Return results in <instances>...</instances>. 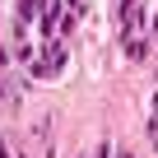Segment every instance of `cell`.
I'll return each mask as SVG.
<instances>
[{
	"label": "cell",
	"instance_id": "obj_1",
	"mask_svg": "<svg viewBox=\"0 0 158 158\" xmlns=\"http://www.w3.org/2000/svg\"><path fill=\"white\" fill-rule=\"evenodd\" d=\"M28 70H33L37 79H51V74H60V70H65V42H47V51H42V56L28 65Z\"/></svg>",
	"mask_w": 158,
	"mask_h": 158
},
{
	"label": "cell",
	"instance_id": "obj_2",
	"mask_svg": "<svg viewBox=\"0 0 158 158\" xmlns=\"http://www.w3.org/2000/svg\"><path fill=\"white\" fill-rule=\"evenodd\" d=\"M121 158H126V153H121Z\"/></svg>",
	"mask_w": 158,
	"mask_h": 158
}]
</instances>
